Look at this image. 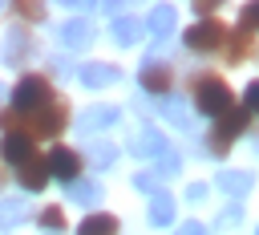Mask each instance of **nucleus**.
<instances>
[{
  "label": "nucleus",
  "instance_id": "21",
  "mask_svg": "<svg viewBox=\"0 0 259 235\" xmlns=\"http://www.w3.org/2000/svg\"><path fill=\"white\" fill-rule=\"evenodd\" d=\"M40 227H45V231H61V227H65V211H61V207H45V211H40Z\"/></svg>",
  "mask_w": 259,
  "mask_h": 235
},
{
  "label": "nucleus",
  "instance_id": "7",
  "mask_svg": "<svg viewBox=\"0 0 259 235\" xmlns=\"http://www.w3.org/2000/svg\"><path fill=\"white\" fill-rule=\"evenodd\" d=\"M170 85H174L170 65H166V61H158V57H150V61L142 65V89H146V93H154V97H166V93H170Z\"/></svg>",
  "mask_w": 259,
  "mask_h": 235
},
{
  "label": "nucleus",
  "instance_id": "2",
  "mask_svg": "<svg viewBox=\"0 0 259 235\" xmlns=\"http://www.w3.org/2000/svg\"><path fill=\"white\" fill-rule=\"evenodd\" d=\"M49 101H57V93H53V81L45 73H24L16 81V89H12V109L16 113H36Z\"/></svg>",
  "mask_w": 259,
  "mask_h": 235
},
{
  "label": "nucleus",
  "instance_id": "19",
  "mask_svg": "<svg viewBox=\"0 0 259 235\" xmlns=\"http://www.w3.org/2000/svg\"><path fill=\"white\" fill-rule=\"evenodd\" d=\"M142 28H146L142 20H134V16H121V20L113 24V41H117V45H134V41L142 36Z\"/></svg>",
  "mask_w": 259,
  "mask_h": 235
},
{
  "label": "nucleus",
  "instance_id": "26",
  "mask_svg": "<svg viewBox=\"0 0 259 235\" xmlns=\"http://www.w3.org/2000/svg\"><path fill=\"white\" fill-rule=\"evenodd\" d=\"M243 105H247V113H259V81H251V85H247Z\"/></svg>",
  "mask_w": 259,
  "mask_h": 235
},
{
  "label": "nucleus",
  "instance_id": "29",
  "mask_svg": "<svg viewBox=\"0 0 259 235\" xmlns=\"http://www.w3.org/2000/svg\"><path fill=\"white\" fill-rule=\"evenodd\" d=\"M174 235H206V231H202V223H186V227H178Z\"/></svg>",
  "mask_w": 259,
  "mask_h": 235
},
{
  "label": "nucleus",
  "instance_id": "17",
  "mask_svg": "<svg viewBox=\"0 0 259 235\" xmlns=\"http://www.w3.org/2000/svg\"><path fill=\"white\" fill-rule=\"evenodd\" d=\"M170 28H174V8H170V4H158V8L150 12V32L162 41V36H170Z\"/></svg>",
  "mask_w": 259,
  "mask_h": 235
},
{
  "label": "nucleus",
  "instance_id": "10",
  "mask_svg": "<svg viewBox=\"0 0 259 235\" xmlns=\"http://www.w3.org/2000/svg\"><path fill=\"white\" fill-rule=\"evenodd\" d=\"M255 49V36L247 32V28H231L227 36H223V53H227V61L231 65H239V61H247V53Z\"/></svg>",
  "mask_w": 259,
  "mask_h": 235
},
{
  "label": "nucleus",
  "instance_id": "9",
  "mask_svg": "<svg viewBox=\"0 0 259 235\" xmlns=\"http://www.w3.org/2000/svg\"><path fill=\"white\" fill-rule=\"evenodd\" d=\"M16 178H20L24 190H45V182H49V162H45V154H32L28 162H20V166H16Z\"/></svg>",
  "mask_w": 259,
  "mask_h": 235
},
{
  "label": "nucleus",
  "instance_id": "25",
  "mask_svg": "<svg viewBox=\"0 0 259 235\" xmlns=\"http://www.w3.org/2000/svg\"><path fill=\"white\" fill-rule=\"evenodd\" d=\"M239 28H247V32H255V28H259V0L243 8V24H239Z\"/></svg>",
  "mask_w": 259,
  "mask_h": 235
},
{
  "label": "nucleus",
  "instance_id": "4",
  "mask_svg": "<svg viewBox=\"0 0 259 235\" xmlns=\"http://www.w3.org/2000/svg\"><path fill=\"white\" fill-rule=\"evenodd\" d=\"M243 130H247V109H231V113H223V118H219V126H214V130H210V138H206L210 154H219V158H223V154L231 150V142H235Z\"/></svg>",
  "mask_w": 259,
  "mask_h": 235
},
{
  "label": "nucleus",
  "instance_id": "30",
  "mask_svg": "<svg viewBox=\"0 0 259 235\" xmlns=\"http://www.w3.org/2000/svg\"><path fill=\"white\" fill-rule=\"evenodd\" d=\"M4 178H8V170H4V162H0V186H4Z\"/></svg>",
  "mask_w": 259,
  "mask_h": 235
},
{
  "label": "nucleus",
  "instance_id": "24",
  "mask_svg": "<svg viewBox=\"0 0 259 235\" xmlns=\"http://www.w3.org/2000/svg\"><path fill=\"white\" fill-rule=\"evenodd\" d=\"M73 199H77V203H93V199H97V186H93V182H73Z\"/></svg>",
  "mask_w": 259,
  "mask_h": 235
},
{
  "label": "nucleus",
  "instance_id": "16",
  "mask_svg": "<svg viewBox=\"0 0 259 235\" xmlns=\"http://www.w3.org/2000/svg\"><path fill=\"white\" fill-rule=\"evenodd\" d=\"M61 41H65L69 49H85V45L93 41V28H89L85 20H69V24L61 28Z\"/></svg>",
  "mask_w": 259,
  "mask_h": 235
},
{
  "label": "nucleus",
  "instance_id": "18",
  "mask_svg": "<svg viewBox=\"0 0 259 235\" xmlns=\"http://www.w3.org/2000/svg\"><path fill=\"white\" fill-rule=\"evenodd\" d=\"M81 81H85L89 89H97V85L117 81V69H113V65H85V69H81Z\"/></svg>",
  "mask_w": 259,
  "mask_h": 235
},
{
  "label": "nucleus",
  "instance_id": "27",
  "mask_svg": "<svg viewBox=\"0 0 259 235\" xmlns=\"http://www.w3.org/2000/svg\"><path fill=\"white\" fill-rule=\"evenodd\" d=\"M134 182H138L142 190H154V186H158V174H150V170H146V174H138Z\"/></svg>",
  "mask_w": 259,
  "mask_h": 235
},
{
  "label": "nucleus",
  "instance_id": "12",
  "mask_svg": "<svg viewBox=\"0 0 259 235\" xmlns=\"http://www.w3.org/2000/svg\"><path fill=\"white\" fill-rule=\"evenodd\" d=\"M251 182H255L251 170H223V174H219V186H223L227 194H235V199H243V194L251 190Z\"/></svg>",
  "mask_w": 259,
  "mask_h": 235
},
{
  "label": "nucleus",
  "instance_id": "11",
  "mask_svg": "<svg viewBox=\"0 0 259 235\" xmlns=\"http://www.w3.org/2000/svg\"><path fill=\"white\" fill-rule=\"evenodd\" d=\"M28 49H32V36H28L24 28H16V32L4 41V49H0V53H4V65H20V61L28 57Z\"/></svg>",
  "mask_w": 259,
  "mask_h": 235
},
{
  "label": "nucleus",
  "instance_id": "3",
  "mask_svg": "<svg viewBox=\"0 0 259 235\" xmlns=\"http://www.w3.org/2000/svg\"><path fill=\"white\" fill-rule=\"evenodd\" d=\"M190 93H194V109H198V113H206V118L231 113V89H227L223 77H214V73H210V77H194Z\"/></svg>",
  "mask_w": 259,
  "mask_h": 235
},
{
  "label": "nucleus",
  "instance_id": "6",
  "mask_svg": "<svg viewBox=\"0 0 259 235\" xmlns=\"http://www.w3.org/2000/svg\"><path fill=\"white\" fill-rule=\"evenodd\" d=\"M223 36H227V28H223L219 20H198L194 28H186V49H194V53H210V49L223 45Z\"/></svg>",
  "mask_w": 259,
  "mask_h": 235
},
{
  "label": "nucleus",
  "instance_id": "15",
  "mask_svg": "<svg viewBox=\"0 0 259 235\" xmlns=\"http://www.w3.org/2000/svg\"><path fill=\"white\" fill-rule=\"evenodd\" d=\"M134 150H138V154H154V158H162V154H170V146H166V138H162V134H158L154 126H146V130H142V138L134 142Z\"/></svg>",
  "mask_w": 259,
  "mask_h": 235
},
{
  "label": "nucleus",
  "instance_id": "14",
  "mask_svg": "<svg viewBox=\"0 0 259 235\" xmlns=\"http://www.w3.org/2000/svg\"><path fill=\"white\" fill-rule=\"evenodd\" d=\"M174 219V194L170 190H154V203H150V223L154 227H166Z\"/></svg>",
  "mask_w": 259,
  "mask_h": 235
},
{
  "label": "nucleus",
  "instance_id": "5",
  "mask_svg": "<svg viewBox=\"0 0 259 235\" xmlns=\"http://www.w3.org/2000/svg\"><path fill=\"white\" fill-rule=\"evenodd\" d=\"M45 162H49V178H61V182H77L81 178V154L69 150V146H53L45 154Z\"/></svg>",
  "mask_w": 259,
  "mask_h": 235
},
{
  "label": "nucleus",
  "instance_id": "23",
  "mask_svg": "<svg viewBox=\"0 0 259 235\" xmlns=\"http://www.w3.org/2000/svg\"><path fill=\"white\" fill-rule=\"evenodd\" d=\"M24 215V203H4L0 207V227H12V219Z\"/></svg>",
  "mask_w": 259,
  "mask_h": 235
},
{
  "label": "nucleus",
  "instance_id": "1",
  "mask_svg": "<svg viewBox=\"0 0 259 235\" xmlns=\"http://www.w3.org/2000/svg\"><path fill=\"white\" fill-rule=\"evenodd\" d=\"M65 126H69V105H65V101H49V105L36 109V113H20V134L32 138V142L57 138Z\"/></svg>",
  "mask_w": 259,
  "mask_h": 235
},
{
  "label": "nucleus",
  "instance_id": "28",
  "mask_svg": "<svg viewBox=\"0 0 259 235\" xmlns=\"http://www.w3.org/2000/svg\"><path fill=\"white\" fill-rule=\"evenodd\" d=\"M194 12H198V16H202V20H210V16H214V12H219V4H210V0H206V4H194Z\"/></svg>",
  "mask_w": 259,
  "mask_h": 235
},
{
  "label": "nucleus",
  "instance_id": "22",
  "mask_svg": "<svg viewBox=\"0 0 259 235\" xmlns=\"http://www.w3.org/2000/svg\"><path fill=\"white\" fill-rule=\"evenodd\" d=\"M12 12H16L20 20H32V24L45 20V4H24V0H20V4H12Z\"/></svg>",
  "mask_w": 259,
  "mask_h": 235
},
{
  "label": "nucleus",
  "instance_id": "13",
  "mask_svg": "<svg viewBox=\"0 0 259 235\" xmlns=\"http://www.w3.org/2000/svg\"><path fill=\"white\" fill-rule=\"evenodd\" d=\"M77 235H117V219H113V215H105V211H101V215L93 211V215H85V219H81Z\"/></svg>",
  "mask_w": 259,
  "mask_h": 235
},
{
  "label": "nucleus",
  "instance_id": "8",
  "mask_svg": "<svg viewBox=\"0 0 259 235\" xmlns=\"http://www.w3.org/2000/svg\"><path fill=\"white\" fill-rule=\"evenodd\" d=\"M32 154H36V142H32V138H24V134H4V142H0V162L20 166V162H28Z\"/></svg>",
  "mask_w": 259,
  "mask_h": 235
},
{
  "label": "nucleus",
  "instance_id": "20",
  "mask_svg": "<svg viewBox=\"0 0 259 235\" xmlns=\"http://www.w3.org/2000/svg\"><path fill=\"white\" fill-rule=\"evenodd\" d=\"M101 122H117V109L113 105H101V109H89L85 113V130H97Z\"/></svg>",
  "mask_w": 259,
  "mask_h": 235
}]
</instances>
